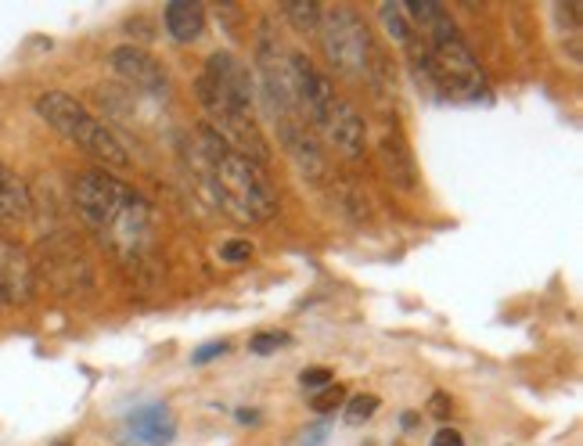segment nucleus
I'll return each mask as SVG.
<instances>
[{
  "label": "nucleus",
  "mask_w": 583,
  "mask_h": 446,
  "mask_svg": "<svg viewBox=\"0 0 583 446\" xmlns=\"http://www.w3.org/2000/svg\"><path fill=\"white\" fill-rule=\"evenodd\" d=\"M72 206L80 220L109 245L127 267H141L151 252V209L145 195L105 169H87L72 180Z\"/></svg>",
  "instance_id": "f257e3e1"
},
{
  "label": "nucleus",
  "mask_w": 583,
  "mask_h": 446,
  "mask_svg": "<svg viewBox=\"0 0 583 446\" xmlns=\"http://www.w3.org/2000/svg\"><path fill=\"white\" fill-rule=\"evenodd\" d=\"M198 180L206 184L213 206H220L238 224H270L278 217V191L267 169L220 145L206 127H198Z\"/></svg>",
  "instance_id": "f03ea898"
},
{
  "label": "nucleus",
  "mask_w": 583,
  "mask_h": 446,
  "mask_svg": "<svg viewBox=\"0 0 583 446\" xmlns=\"http://www.w3.org/2000/svg\"><path fill=\"white\" fill-rule=\"evenodd\" d=\"M407 19L414 26V33L425 40L428 58H433L439 90L443 98L454 101H486L490 98V80L480 66V58L472 54L468 40L462 37V29L451 19V11L436 4V0H411Z\"/></svg>",
  "instance_id": "7ed1b4c3"
},
{
  "label": "nucleus",
  "mask_w": 583,
  "mask_h": 446,
  "mask_svg": "<svg viewBox=\"0 0 583 446\" xmlns=\"http://www.w3.org/2000/svg\"><path fill=\"white\" fill-rule=\"evenodd\" d=\"M37 116L48 122L51 130L66 137L69 145L80 148L83 156L98 159L105 169H127L130 166L127 145L119 141L116 130L90 112L83 101L66 95V90H43V95L37 98Z\"/></svg>",
  "instance_id": "20e7f679"
},
{
  "label": "nucleus",
  "mask_w": 583,
  "mask_h": 446,
  "mask_svg": "<svg viewBox=\"0 0 583 446\" xmlns=\"http://www.w3.org/2000/svg\"><path fill=\"white\" fill-rule=\"evenodd\" d=\"M317 37H320V51H325L328 66L339 76H346V80H367V76H372L382 51L357 8H349V4L325 8Z\"/></svg>",
  "instance_id": "39448f33"
},
{
  "label": "nucleus",
  "mask_w": 583,
  "mask_h": 446,
  "mask_svg": "<svg viewBox=\"0 0 583 446\" xmlns=\"http://www.w3.org/2000/svg\"><path fill=\"white\" fill-rule=\"evenodd\" d=\"M195 95H198V105H202V127L217 137L220 145H227L231 151H238V156L253 159L264 166L270 159V145L264 130H259L256 122V112L241 109L238 101H231L227 95H220L217 87H213L206 76H198L195 83Z\"/></svg>",
  "instance_id": "423d86ee"
},
{
  "label": "nucleus",
  "mask_w": 583,
  "mask_h": 446,
  "mask_svg": "<svg viewBox=\"0 0 583 446\" xmlns=\"http://www.w3.org/2000/svg\"><path fill=\"white\" fill-rule=\"evenodd\" d=\"M278 122V137L288 162L296 166V174L306 184H328V151L317 141V133L306 127L299 116H281Z\"/></svg>",
  "instance_id": "0eeeda50"
},
{
  "label": "nucleus",
  "mask_w": 583,
  "mask_h": 446,
  "mask_svg": "<svg viewBox=\"0 0 583 446\" xmlns=\"http://www.w3.org/2000/svg\"><path fill=\"white\" fill-rule=\"evenodd\" d=\"M317 141H325L328 148H335L349 162H360L367 156V122L346 98H339L332 116L320 122Z\"/></svg>",
  "instance_id": "6e6552de"
},
{
  "label": "nucleus",
  "mask_w": 583,
  "mask_h": 446,
  "mask_svg": "<svg viewBox=\"0 0 583 446\" xmlns=\"http://www.w3.org/2000/svg\"><path fill=\"white\" fill-rule=\"evenodd\" d=\"M37 291V267L19 241L0 235V306H26Z\"/></svg>",
  "instance_id": "1a4fd4ad"
},
{
  "label": "nucleus",
  "mask_w": 583,
  "mask_h": 446,
  "mask_svg": "<svg viewBox=\"0 0 583 446\" xmlns=\"http://www.w3.org/2000/svg\"><path fill=\"white\" fill-rule=\"evenodd\" d=\"M112 69L130 87L145 90V95H151V98H166V95H170V72H166L148 51L134 48V43H122V48L112 51Z\"/></svg>",
  "instance_id": "9d476101"
},
{
  "label": "nucleus",
  "mask_w": 583,
  "mask_h": 446,
  "mask_svg": "<svg viewBox=\"0 0 583 446\" xmlns=\"http://www.w3.org/2000/svg\"><path fill=\"white\" fill-rule=\"evenodd\" d=\"M206 80L220 90V95H227L231 101H238L241 109L256 112V80L249 76V69L241 66V61L231 54V51H217L206 58Z\"/></svg>",
  "instance_id": "9b49d317"
},
{
  "label": "nucleus",
  "mask_w": 583,
  "mask_h": 446,
  "mask_svg": "<svg viewBox=\"0 0 583 446\" xmlns=\"http://www.w3.org/2000/svg\"><path fill=\"white\" fill-rule=\"evenodd\" d=\"M375 159L382 166V174L393 184V188L401 191H418V166H414V156H411V145L401 130L386 127L382 137L375 141Z\"/></svg>",
  "instance_id": "f8f14e48"
},
{
  "label": "nucleus",
  "mask_w": 583,
  "mask_h": 446,
  "mask_svg": "<svg viewBox=\"0 0 583 446\" xmlns=\"http://www.w3.org/2000/svg\"><path fill=\"white\" fill-rule=\"evenodd\" d=\"M127 433L141 446H170L177 439V422L166 404H148L127 414Z\"/></svg>",
  "instance_id": "ddd939ff"
},
{
  "label": "nucleus",
  "mask_w": 583,
  "mask_h": 446,
  "mask_svg": "<svg viewBox=\"0 0 583 446\" xmlns=\"http://www.w3.org/2000/svg\"><path fill=\"white\" fill-rule=\"evenodd\" d=\"M162 26L170 40L195 43L206 33V8L198 4V0H174V4L162 8Z\"/></svg>",
  "instance_id": "4468645a"
},
{
  "label": "nucleus",
  "mask_w": 583,
  "mask_h": 446,
  "mask_svg": "<svg viewBox=\"0 0 583 446\" xmlns=\"http://www.w3.org/2000/svg\"><path fill=\"white\" fill-rule=\"evenodd\" d=\"M29 209H33L29 184L11 166L0 162V224H19L29 217Z\"/></svg>",
  "instance_id": "2eb2a0df"
},
{
  "label": "nucleus",
  "mask_w": 583,
  "mask_h": 446,
  "mask_svg": "<svg viewBox=\"0 0 583 446\" xmlns=\"http://www.w3.org/2000/svg\"><path fill=\"white\" fill-rule=\"evenodd\" d=\"M281 14L292 22V29L303 37H317L320 29V14H325V8L314 4V0H285L281 4Z\"/></svg>",
  "instance_id": "dca6fc26"
},
{
  "label": "nucleus",
  "mask_w": 583,
  "mask_h": 446,
  "mask_svg": "<svg viewBox=\"0 0 583 446\" xmlns=\"http://www.w3.org/2000/svg\"><path fill=\"white\" fill-rule=\"evenodd\" d=\"M378 19H382V26H386V33L393 37V43H401V48L418 40V33H414V26L407 19V8L396 4V0H386V4L378 8Z\"/></svg>",
  "instance_id": "f3484780"
},
{
  "label": "nucleus",
  "mask_w": 583,
  "mask_h": 446,
  "mask_svg": "<svg viewBox=\"0 0 583 446\" xmlns=\"http://www.w3.org/2000/svg\"><path fill=\"white\" fill-rule=\"evenodd\" d=\"M382 399L372 396V393H360V396H349L346 404H343V418L346 425H364V422H372L375 418V410H378Z\"/></svg>",
  "instance_id": "a211bd4d"
},
{
  "label": "nucleus",
  "mask_w": 583,
  "mask_h": 446,
  "mask_svg": "<svg viewBox=\"0 0 583 446\" xmlns=\"http://www.w3.org/2000/svg\"><path fill=\"white\" fill-rule=\"evenodd\" d=\"M292 343L288 335H278V331H259V335H253V343H249V349L256 353V357H270V353H278V349H285Z\"/></svg>",
  "instance_id": "6ab92c4d"
},
{
  "label": "nucleus",
  "mask_w": 583,
  "mask_h": 446,
  "mask_svg": "<svg viewBox=\"0 0 583 446\" xmlns=\"http://www.w3.org/2000/svg\"><path fill=\"white\" fill-rule=\"evenodd\" d=\"M343 399H346V389L343 386H335V381H332V386H325V389H320V393H314V410L317 414H332L335 407H343Z\"/></svg>",
  "instance_id": "aec40b11"
},
{
  "label": "nucleus",
  "mask_w": 583,
  "mask_h": 446,
  "mask_svg": "<svg viewBox=\"0 0 583 446\" xmlns=\"http://www.w3.org/2000/svg\"><path fill=\"white\" fill-rule=\"evenodd\" d=\"M249 256H253V241H245V238H231V241L220 245V259L224 264H231V267L245 264Z\"/></svg>",
  "instance_id": "412c9836"
},
{
  "label": "nucleus",
  "mask_w": 583,
  "mask_h": 446,
  "mask_svg": "<svg viewBox=\"0 0 583 446\" xmlns=\"http://www.w3.org/2000/svg\"><path fill=\"white\" fill-rule=\"evenodd\" d=\"M325 443H328V425H325V422H317V425L299 428V433L292 436L288 446H325Z\"/></svg>",
  "instance_id": "4be33fe9"
},
{
  "label": "nucleus",
  "mask_w": 583,
  "mask_h": 446,
  "mask_svg": "<svg viewBox=\"0 0 583 446\" xmlns=\"http://www.w3.org/2000/svg\"><path fill=\"white\" fill-rule=\"evenodd\" d=\"M332 381H335V371H332V367H306V371L299 375V386L303 389H325V386H332Z\"/></svg>",
  "instance_id": "5701e85b"
},
{
  "label": "nucleus",
  "mask_w": 583,
  "mask_h": 446,
  "mask_svg": "<svg viewBox=\"0 0 583 446\" xmlns=\"http://www.w3.org/2000/svg\"><path fill=\"white\" fill-rule=\"evenodd\" d=\"M224 353H227V343H209V346H202V349L191 353V364H209V360L224 357Z\"/></svg>",
  "instance_id": "b1692460"
},
{
  "label": "nucleus",
  "mask_w": 583,
  "mask_h": 446,
  "mask_svg": "<svg viewBox=\"0 0 583 446\" xmlns=\"http://www.w3.org/2000/svg\"><path fill=\"white\" fill-rule=\"evenodd\" d=\"M433 446H465V439H462V433H457V428L443 425L439 433L433 436Z\"/></svg>",
  "instance_id": "393cba45"
},
{
  "label": "nucleus",
  "mask_w": 583,
  "mask_h": 446,
  "mask_svg": "<svg viewBox=\"0 0 583 446\" xmlns=\"http://www.w3.org/2000/svg\"><path fill=\"white\" fill-rule=\"evenodd\" d=\"M451 407H454V404H451V399L443 396V393H436V396H433V414H436V418H447Z\"/></svg>",
  "instance_id": "a878e982"
},
{
  "label": "nucleus",
  "mask_w": 583,
  "mask_h": 446,
  "mask_svg": "<svg viewBox=\"0 0 583 446\" xmlns=\"http://www.w3.org/2000/svg\"><path fill=\"white\" fill-rule=\"evenodd\" d=\"M58 446H69V443H58Z\"/></svg>",
  "instance_id": "bb28decb"
}]
</instances>
